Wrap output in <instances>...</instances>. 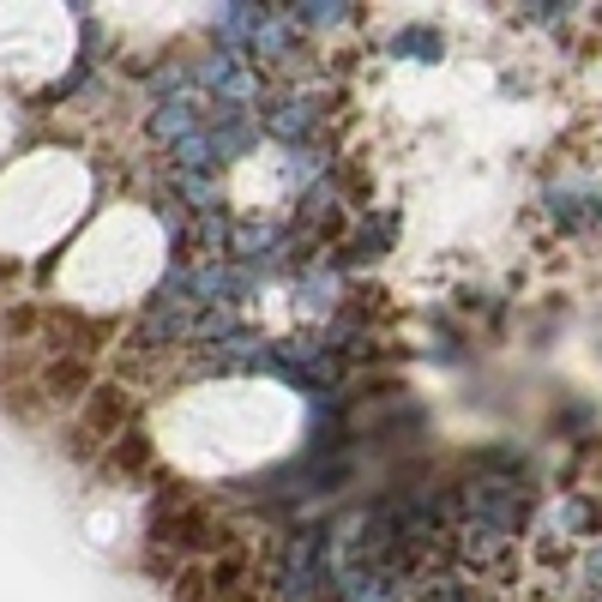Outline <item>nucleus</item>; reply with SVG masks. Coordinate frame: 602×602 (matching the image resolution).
Masks as SVG:
<instances>
[{
  "instance_id": "3",
  "label": "nucleus",
  "mask_w": 602,
  "mask_h": 602,
  "mask_svg": "<svg viewBox=\"0 0 602 602\" xmlns=\"http://www.w3.org/2000/svg\"><path fill=\"white\" fill-rule=\"evenodd\" d=\"M91 187V163L67 145H36L12 157L0 169V260H36L79 236Z\"/></svg>"
},
{
  "instance_id": "4",
  "label": "nucleus",
  "mask_w": 602,
  "mask_h": 602,
  "mask_svg": "<svg viewBox=\"0 0 602 602\" xmlns=\"http://www.w3.org/2000/svg\"><path fill=\"white\" fill-rule=\"evenodd\" d=\"M79 48V19L67 7H0V85L36 91L61 79Z\"/></svg>"
},
{
  "instance_id": "2",
  "label": "nucleus",
  "mask_w": 602,
  "mask_h": 602,
  "mask_svg": "<svg viewBox=\"0 0 602 602\" xmlns=\"http://www.w3.org/2000/svg\"><path fill=\"white\" fill-rule=\"evenodd\" d=\"M163 265H169V229L157 223V211L114 199L55 260V296L79 314H121L157 284Z\"/></svg>"
},
{
  "instance_id": "1",
  "label": "nucleus",
  "mask_w": 602,
  "mask_h": 602,
  "mask_svg": "<svg viewBox=\"0 0 602 602\" xmlns=\"http://www.w3.org/2000/svg\"><path fill=\"white\" fill-rule=\"evenodd\" d=\"M307 409L289 386L260 374L199 380L151 409V446L182 477H248L302 440Z\"/></svg>"
},
{
  "instance_id": "5",
  "label": "nucleus",
  "mask_w": 602,
  "mask_h": 602,
  "mask_svg": "<svg viewBox=\"0 0 602 602\" xmlns=\"http://www.w3.org/2000/svg\"><path fill=\"white\" fill-rule=\"evenodd\" d=\"M12 145H19V114H12L7 102H0V169L12 163Z\"/></svg>"
}]
</instances>
